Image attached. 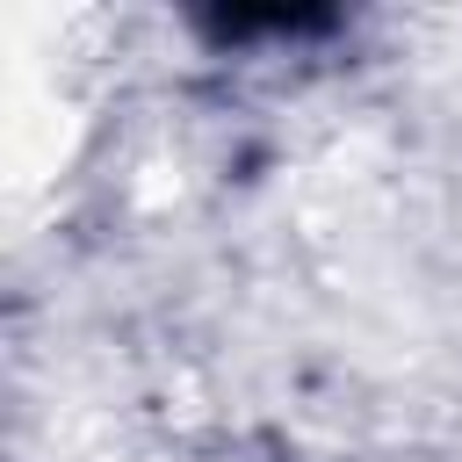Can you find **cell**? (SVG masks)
Wrapping results in <instances>:
<instances>
[{
    "mask_svg": "<svg viewBox=\"0 0 462 462\" xmlns=\"http://www.w3.org/2000/svg\"><path fill=\"white\" fill-rule=\"evenodd\" d=\"M332 14L325 7H217L202 14L209 43H296V36H325Z\"/></svg>",
    "mask_w": 462,
    "mask_h": 462,
    "instance_id": "obj_1",
    "label": "cell"
}]
</instances>
